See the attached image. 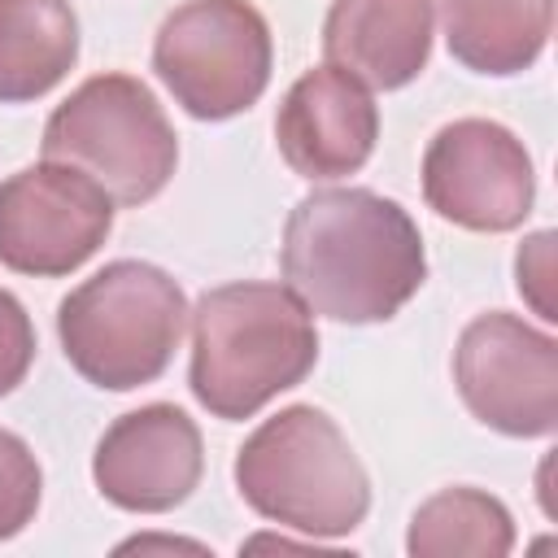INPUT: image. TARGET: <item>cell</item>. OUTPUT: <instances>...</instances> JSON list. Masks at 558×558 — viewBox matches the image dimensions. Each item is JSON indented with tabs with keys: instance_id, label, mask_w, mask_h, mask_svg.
Masks as SVG:
<instances>
[{
	"instance_id": "7",
	"label": "cell",
	"mask_w": 558,
	"mask_h": 558,
	"mask_svg": "<svg viewBox=\"0 0 558 558\" xmlns=\"http://www.w3.org/2000/svg\"><path fill=\"white\" fill-rule=\"evenodd\" d=\"M462 405L501 436H549L558 427V340L519 314H480L453 349Z\"/></svg>"
},
{
	"instance_id": "5",
	"label": "cell",
	"mask_w": 558,
	"mask_h": 558,
	"mask_svg": "<svg viewBox=\"0 0 558 558\" xmlns=\"http://www.w3.org/2000/svg\"><path fill=\"white\" fill-rule=\"evenodd\" d=\"M44 161L83 170L113 205H144L170 183L179 135L135 74H92L52 109Z\"/></svg>"
},
{
	"instance_id": "16",
	"label": "cell",
	"mask_w": 558,
	"mask_h": 558,
	"mask_svg": "<svg viewBox=\"0 0 558 558\" xmlns=\"http://www.w3.org/2000/svg\"><path fill=\"white\" fill-rule=\"evenodd\" d=\"M39 493H44V471L31 445L9 427H0V541L17 536L35 519Z\"/></svg>"
},
{
	"instance_id": "18",
	"label": "cell",
	"mask_w": 558,
	"mask_h": 558,
	"mask_svg": "<svg viewBox=\"0 0 558 558\" xmlns=\"http://www.w3.org/2000/svg\"><path fill=\"white\" fill-rule=\"evenodd\" d=\"M514 275H519V292L532 301V310L554 323V301H549V283H554V231H536L523 240L519 257H514Z\"/></svg>"
},
{
	"instance_id": "2",
	"label": "cell",
	"mask_w": 558,
	"mask_h": 558,
	"mask_svg": "<svg viewBox=\"0 0 558 558\" xmlns=\"http://www.w3.org/2000/svg\"><path fill=\"white\" fill-rule=\"evenodd\" d=\"M318 362L305 301L283 283H222L192 310V397L214 418H253Z\"/></svg>"
},
{
	"instance_id": "10",
	"label": "cell",
	"mask_w": 558,
	"mask_h": 558,
	"mask_svg": "<svg viewBox=\"0 0 558 558\" xmlns=\"http://www.w3.org/2000/svg\"><path fill=\"white\" fill-rule=\"evenodd\" d=\"M201 432L170 401H153L113 418L92 453V480L100 497L131 514H166L183 506L201 484Z\"/></svg>"
},
{
	"instance_id": "4",
	"label": "cell",
	"mask_w": 558,
	"mask_h": 558,
	"mask_svg": "<svg viewBox=\"0 0 558 558\" xmlns=\"http://www.w3.org/2000/svg\"><path fill=\"white\" fill-rule=\"evenodd\" d=\"M187 327L183 288L148 262H109L57 305V336L70 366L109 392L153 384Z\"/></svg>"
},
{
	"instance_id": "9",
	"label": "cell",
	"mask_w": 558,
	"mask_h": 558,
	"mask_svg": "<svg viewBox=\"0 0 558 558\" xmlns=\"http://www.w3.org/2000/svg\"><path fill=\"white\" fill-rule=\"evenodd\" d=\"M427 205L466 231H514L536 201V170L514 131L488 118L440 126L423 153Z\"/></svg>"
},
{
	"instance_id": "12",
	"label": "cell",
	"mask_w": 558,
	"mask_h": 558,
	"mask_svg": "<svg viewBox=\"0 0 558 558\" xmlns=\"http://www.w3.org/2000/svg\"><path fill=\"white\" fill-rule=\"evenodd\" d=\"M432 0H331L323 52L366 87L392 92L423 74L432 57Z\"/></svg>"
},
{
	"instance_id": "11",
	"label": "cell",
	"mask_w": 558,
	"mask_h": 558,
	"mask_svg": "<svg viewBox=\"0 0 558 558\" xmlns=\"http://www.w3.org/2000/svg\"><path fill=\"white\" fill-rule=\"evenodd\" d=\"M375 140H379V109L371 92L336 65L305 70L279 100L275 113L279 157L292 166V174L310 183L357 174L371 161Z\"/></svg>"
},
{
	"instance_id": "6",
	"label": "cell",
	"mask_w": 558,
	"mask_h": 558,
	"mask_svg": "<svg viewBox=\"0 0 558 558\" xmlns=\"http://www.w3.org/2000/svg\"><path fill=\"white\" fill-rule=\"evenodd\" d=\"M270 26L248 0H187L157 26L153 70L201 122L257 105L270 83Z\"/></svg>"
},
{
	"instance_id": "8",
	"label": "cell",
	"mask_w": 558,
	"mask_h": 558,
	"mask_svg": "<svg viewBox=\"0 0 558 558\" xmlns=\"http://www.w3.org/2000/svg\"><path fill=\"white\" fill-rule=\"evenodd\" d=\"M109 227L113 201L74 166L39 161L0 183V262L17 275L57 279L78 270Z\"/></svg>"
},
{
	"instance_id": "1",
	"label": "cell",
	"mask_w": 558,
	"mask_h": 558,
	"mask_svg": "<svg viewBox=\"0 0 558 558\" xmlns=\"http://www.w3.org/2000/svg\"><path fill=\"white\" fill-rule=\"evenodd\" d=\"M279 266L310 314L384 323L427 279L414 218L371 187H323L292 205Z\"/></svg>"
},
{
	"instance_id": "3",
	"label": "cell",
	"mask_w": 558,
	"mask_h": 558,
	"mask_svg": "<svg viewBox=\"0 0 558 558\" xmlns=\"http://www.w3.org/2000/svg\"><path fill=\"white\" fill-rule=\"evenodd\" d=\"M240 497L305 536H349L371 510V480L344 432L318 405H288L235 453Z\"/></svg>"
},
{
	"instance_id": "14",
	"label": "cell",
	"mask_w": 558,
	"mask_h": 558,
	"mask_svg": "<svg viewBox=\"0 0 558 558\" xmlns=\"http://www.w3.org/2000/svg\"><path fill=\"white\" fill-rule=\"evenodd\" d=\"M449 52L475 74L527 70L554 31V0H440Z\"/></svg>"
},
{
	"instance_id": "15",
	"label": "cell",
	"mask_w": 558,
	"mask_h": 558,
	"mask_svg": "<svg viewBox=\"0 0 558 558\" xmlns=\"http://www.w3.org/2000/svg\"><path fill=\"white\" fill-rule=\"evenodd\" d=\"M405 549L414 558H506L514 549V519L480 488H440L414 510Z\"/></svg>"
},
{
	"instance_id": "13",
	"label": "cell",
	"mask_w": 558,
	"mask_h": 558,
	"mask_svg": "<svg viewBox=\"0 0 558 558\" xmlns=\"http://www.w3.org/2000/svg\"><path fill=\"white\" fill-rule=\"evenodd\" d=\"M78 61L70 0H0V105L52 92Z\"/></svg>"
},
{
	"instance_id": "17",
	"label": "cell",
	"mask_w": 558,
	"mask_h": 558,
	"mask_svg": "<svg viewBox=\"0 0 558 558\" xmlns=\"http://www.w3.org/2000/svg\"><path fill=\"white\" fill-rule=\"evenodd\" d=\"M35 362V327L13 292L0 288V397H9Z\"/></svg>"
}]
</instances>
